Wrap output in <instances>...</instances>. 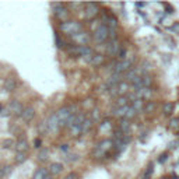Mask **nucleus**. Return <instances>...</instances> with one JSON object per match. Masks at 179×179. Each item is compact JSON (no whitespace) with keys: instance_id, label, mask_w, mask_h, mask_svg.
Returning a JSON list of instances; mask_svg holds the SVG:
<instances>
[{"instance_id":"nucleus-1","label":"nucleus","mask_w":179,"mask_h":179,"mask_svg":"<svg viewBox=\"0 0 179 179\" xmlns=\"http://www.w3.org/2000/svg\"><path fill=\"white\" fill-rule=\"evenodd\" d=\"M136 60L134 56H130V58H126L123 60L118 62L115 64V69H113V73L115 74H123V73H127L130 69H133V63Z\"/></svg>"},{"instance_id":"nucleus-2","label":"nucleus","mask_w":179,"mask_h":179,"mask_svg":"<svg viewBox=\"0 0 179 179\" xmlns=\"http://www.w3.org/2000/svg\"><path fill=\"white\" fill-rule=\"evenodd\" d=\"M60 29H62V32L73 37V35L81 32L83 25H81V23H79V21H66V23H62Z\"/></svg>"},{"instance_id":"nucleus-3","label":"nucleus","mask_w":179,"mask_h":179,"mask_svg":"<svg viewBox=\"0 0 179 179\" xmlns=\"http://www.w3.org/2000/svg\"><path fill=\"white\" fill-rule=\"evenodd\" d=\"M67 53L73 58H85V56H90V55H94L92 49L90 46H70L67 49Z\"/></svg>"},{"instance_id":"nucleus-4","label":"nucleus","mask_w":179,"mask_h":179,"mask_svg":"<svg viewBox=\"0 0 179 179\" xmlns=\"http://www.w3.org/2000/svg\"><path fill=\"white\" fill-rule=\"evenodd\" d=\"M52 7H53V14H55L59 20H62L63 23H66L67 18H69V14H70L67 8L64 7L63 4H60V3H53Z\"/></svg>"},{"instance_id":"nucleus-5","label":"nucleus","mask_w":179,"mask_h":179,"mask_svg":"<svg viewBox=\"0 0 179 179\" xmlns=\"http://www.w3.org/2000/svg\"><path fill=\"white\" fill-rule=\"evenodd\" d=\"M106 39H109V28L106 25H101L97 31L94 32V41L98 43L105 42Z\"/></svg>"},{"instance_id":"nucleus-6","label":"nucleus","mask_w":179,"mask_h":179,"mask_svg":"<svg viewBox=\"0 0 179 179\" xmlns=\"http://www.w3.org/2000/svg\"><path fill=\"white\" fill-rule=\"evenodd\" d=\"M127 91H129V84H127L126 81H122L109 90V94L113 95V97H116V95H118V97H123Z\"/></svg>"},{"instance_id":"nucleus-7","label":"nucleus","mask_w":179,"mask_h":179,"mask_svg":"<svg viewBox=\"0 0 179 179\" xmlns=\"http://www.w3.org/2000/svg\"><path fill=\"white\" fill-rule=\"evenodd\" d=\"M143 76H144V71L141 70V67H133V69H130V70L126 73L125 79H126L127 81H130V83L133 84L134 81H137L139 79H141Z\"/></svg>"},{"instance_id":"nucleus-8","label":"nucleus","mask_w":179,"mask_h":179,"mask_svg":"<svg viewBox=\"0 0 179 179\" xmlns=\"http://www.w3.org/2000/svg\"><path fill=\"white\" fill-rule=\"evenodd\" d=\"M111 147H112V141H111V140H102V141L97 146V148L94 150V156L95 157L104 156V154H105Z\"/></svg>"},{"instance_id":"nucleus-9","label":"nucleus","mask_w":179,"mask_h":179,"mask_svg":"<svg viewBox=\"0 0 179 179\" xmlns=\"http://www.w3.org/2000/svg\"><path fill=\"white\" fill-rule=\"evenodd\" d=\"M105 49L109 56H119V53H120V50H122V45L119 43L118 41H109Z\"/></svg>"},{"instance_id":"nucleus-10","label":"nucleus","mask_w":179,"mask_h":179,"mask_svg":"<svg viewBox=\"0 0 179 179\" xmlns=\"http://www.w3.org/2000/svg\"><path fill=\"white\" fill-rule=\"evenodd\" d=\"M73 41L76 43H79V46H87V43L90 42V35L87 34V32H79V34H76V35H73Z\"/></svg>"},{"instance_id":"nucleus-11","label":"nucleus","mask_w":179,"mask_h":179,"mask_svg":"<svg viewBox=\"0 0 179 179\" xmlns=\"http://www.w3.org/2000/svg\"><path fill=\"white\" fill-rule=\"evenodd\" d=\"M100 13V4L98 3H88L85 4V17L87 18H94Z\"/></svg>"},{"instance_id":"nucleus-12","label":"nucleus","mask_w":179,"mask_h":179,"mask_svg":"<svg viewBox=\"0 0 179 179\" xmlns=\"http://www.w3.org/2000/svg\"><path fill=\"white\" fill-rule=\"evenodd\" d=\"M8 111H10V113H13V115L21 116L23 112H24V106H23V104L20 102V101L14 100V101H11L10 105H8Z\"/></svg>"},{"instance_id":"nucleus-13","label":"nucleus","mask_w":179,"mask_h":179,"mask_svg":"<svg viewBox=\"0 0 179 179\" xmlns=\"http://www.w3.org/2000/svg\"><path fill=\"white\" fill-rule=\"evenodd\" d=\"M46 123H48V129H49L50 132H58L59 127H62L60 126V122H59L58 116H56V113H53V115L48 119Z\"/></svg>"},{"instance_id":"nucleus-14","label":"nucleus","mask_w":179,"mask_h":179,"mask_svg":"<svg viewBox=\"0 0 179 179\" xmlns=\"http://www.w3.org/2000/svg\"><path fill=\"white\" fill-rule=\"evenodd\" d=\"M34 116H35V109L34 108H31V106H28V108H24V112H23V115H21V118H23V120L24 122H31L32 119H34Z\"/></svg>"},{"instance_id":"nucleus-15","label":"nucleus","mask_w":179,"mask_h":179,"mask_svg":"<svg viewBox=\"0 0 179 179\" xmlns=\"http://www.w3.org/2000/svg\"><path fill=\"white\" fill-rule=\"evenodd\" d=\"M153 95V90L151 88H141L140 91L136 92V98H140V100H148Z\"/></svg>"},{"instance_id":"nucleus-16","label":"nucleus","mask_w":179,"mask_h":179,"mask_svg":"<svg viewBox=\"0 0 179 179\" xmlns=\"http://www.w3.org/2000/svg\"><path fill=\"white\" fill-rule=\"evenodd\" d=\"M144 106H146L144 100H140V98H134V100L132 101V108H133L136 112L144 111Z\"/></svg>"},{"instance_id":"nucleus-17","label":"nucleus","mask_w":179,"mask_h":179,"mask_svg":"<svg viewBox=\"0 0 179 179\" xmlns=\"http://www.w3.org/2000/svg\"><path fill=\"white\" fill-rule=\"evenodd\" d=\"M105 62V56L101 55V53H94V56H92L91 62H90V64H92V66H101V64Z\"/></svg>"},{"instance_id":"nucleus-18","label":"nucleus","mask_w":179,"mask_h":179,"mask_svg":"<svg viewBox=\"0 0 179 179\" xmlns=\"http://www.w3.org/2000/svg\"><path fill=\"white\" fill-rule=\"evenodd\" d=\"M16 151L17 153H27L28 151V141L25 139L18 140L16 144Z\"/></svg>"},{"instance_id":"nucleus-19","label":"nucleus","mask_w":179,"mask_h":179,"mask_svg":"<svg viewBox=\"0 0 179 179\" xmlns=\"http://www.w3.org/2000/svg\"><path fill=\"white\" fill-rule=\"evenodd\" d=\"M127 104H129V97H126V95L118 97L115 101V106L113 108H125V106H127Z\"/></svg>"},{"instance_id":"nucleus-20","label":"nucleus","mask_w":179,"mask_h":179,"mask_svg":"<svg viewBox=\"0 0 179 179\" xmlns=\"http://www.w3.org/2000/svg\"><path fill=\"white\" fill-rule=\"evenodd\" d=\"M16 87H17V83H16V80L14 79H6L4 84H3V88H4L6 91H8V92L14 91Z\"/></svg>"},{"instance_id":"nucleus-21","label":"nucleus","mask_w":179,"mask_h":179,"mask_svg":"<svg viewBox=\"0 0 179 179\" xmlns=\"http://www.w3.org/2000/svg\"><path fill=\"white\" fill-rule=\"evenodd\" d=\"M63 171V165L60 162H52L49 166V172L52 175H59L60 172Z\"/></svg>"},{"instance_id":"nucleus-22","label":"nucleus","mask_w":179,"mask_h":179,"mask_svg":"<svg viewBox=\"0 0 179 179\" xmlns=\"http://www.w3.org/2000/svg\"><path fill=\"white\" fill-rule=\"evenodd\" d=\"M46 176H49L46 169L45 168H38L37 171L34 172V175H32V179H46Z\"/></svg>"},{"instance_id":"nucleus-23","label":"nucleus","mask_w":179,"mask_h":179,"mask_svg":"<svg viewBox=\"0 0 179 179\" xmlns=\"http://www.w3.org/2000/svg\"><path fill=\"white\" fill-rule=\"evenodd\" d=\"M119 130H120L122 133H125V134H129V132H130V122L127 120V119H122L120 125H119Z\"/></svg>"},{"instance_id":"nucleus-24","label":"nucleus","mask_w":179,"mask_h":179,"mask_svg":"<svg viewBox=\"0 0 179 179\" xmlns=\"http://www.w3.org/2000/svg\"><path fill=\"white\" fill-rule=\"evenodd\" d=\"M129 108H130V105L125 106V108H113L112 109V113L115 116H119V118H123L125 119V115H126V112L129 111Z\"/></svg>"},{"instance_id":"nucleus-25","label":"nucleus","mask_w":179,"mask_h":179,"mask_svg":"<svg viewBox=\"0 0 179 179\" xmlns=\"http://www.w3.org/2000/svg\"><path fill=\"white\" fill-rule=\"evenodd\" d=\"M174 111H175V104L174 102H165L162 105L164 115H171V113H174Z\"/></svg>"},{"instance_id":"nucleus-26","label":"nucleus","mask_w":179,"mask_h":179,"mask_svg":"<svg viewBox=\"0 0 179 179\" xmlns=\"http://www.w3.org/2000/svg\"><path fill=\"white\" fill-rule=\"evenodd\" d=\"M92 125H94V122H92V120H91V119H90V118H87V119H85V122H84V123L81 125V133H83V134L88 133L90 130H91Z\"/></svg>"},{"instance_id":"nucleus-27","label":"nucleus","mask_w":179,"mask_h":179,"mask_svg":"<svg viewBox=\"0 0 179 179\" xmlns=\"http://www.w3.org/2000/svg\"><path fill=\"white\" fill-rule=\"evenodd\" d=\"M141 84L144 88H150L151 84H153V77L148 76V74H144V76L141 77Z\"/></svg>"},{"instance_id":"nucleus-28","label":"nucleus","mask_w":179,"mask_h":179,"mask_svg":"<svg viewBox=\"0 0 179 179\" xmlns=\"http://www.w3.org/2000/svg\"><path fill=\"white\" fill-rule=\"evenodd\" d=\"M156 108H157L156 101H148V102L146 104V106H144V112L146 113H151V112L156 111Z\"/></svg>"},{"instance_id":"nucleus-29","label":"nucleus","mask_w":179,"mask_h":179,"mask_svg":"<svg viewBox=\"0 0 179 179\" xmlns=\"http://www.w3.org/2000/svg\"><path fill=\"white\" fill-rule=\"evenodd\" d=\"M27 153H16V158H14V161H16L17 164H23L24 161H27Z\"/></svg>"},{"instance_id":"nucleus-30","label":"nucleus","mask_w":179,"mask_h":179,"mask_svg":"<svg viewBox=\"0 0 179 179\" xmlns=\"http://www.w3.org/2000/svg\"><path fill=\"white\" fill-rule=\"evenodd\" d=\"M81 125L80 126H73V127H70V136H73V137H79V136H81Z\"/></svg>"},{"instance_id":"nucleus-31","label":"nucleus","mask_w":179,"mask_h":179,"mask_svg":"<svg viewBox=\"0 0 179 179\" xmlns=\"http://www.w3.org/2000/svg\"><path fill=\"white\" fill-rule=\"evenodd\" d=\"M48 156H49V151L46 150V148H42V150L38 153V161H41V162H43V161L48 160Z\"/></svg>"},{"instance_id":"nucleus-32","label":"nucleus","mask_w":179,"mask_h":179,"mask_svg":"<svg viewBox=\"0 0 179 179\" xmlns=\"http://www.w3.org/2000/svg\"><path fill=\"white\" fill-rule=\"evenodd\" d=\"M90 119H91L92 122H98L101 119V112L98 111V109H94V111L91 112V118Z\"/></svg>"},{"instance_id":"nucleus-33","label":"nucleus","mask_w":179,"mask_h":179,"mask_svg":"<svg viewBox=\"0 0 179 179\" xmlns=\"http://www.w3.org/2000/svg\"><path fill=\"white\" fill-rule=\"evenodd\" d=\"M153 172H154V166L150 165L147 169H146L144 175H143V179H151V175H153Z\"/></svg>"},{"instance_id":"nucleus-34","label":"nucleus","mask_w":179,"mask_h":179,"mask_svg":"<svg viewBox=\"0 0 179 179\" xmlns=\"http://www.w3.org/2000/svg\"><path fill=\"white\" fill-rule=\"evenodd\" d=\"M137 115V112L134 111V109L132 108V105H130V108H129V111L126 112V115H125V119H127V120H129V119H132V118H134V116Z\"/></svg>"},{"instance_id":"nucleus-35","label":"nucleus","mask_w":179,"mask_h":179,"mask_svg":"<svg viewBox=\"0 0 179 179\" xmlns=\"http://www.w3.org/2000/svg\"><path fill=\"white\" fill-rule=\"evenodd\" d=\"M13 146H14V141L11 139H7V140H4V141L2 143L3 148H10V147H13Z\"/></svg>"},{"instance_id":"nucleus-36","label":"nucleus","mask_w":179,"mask_h":179,"mask_svg":"<svg viewBox=\"0 0 179 179\" xmlns=\"http://www.w3.org/2000/svg\"><path fill=\"white\" fill-rule=\"evenodd\" d=\"M171 127L172 129H179V118H175V119H172L171 120Z\"/></svg>"},{"instance_id":"nucleus-37","label":"nucleus","mask_w":179,"mask_h":179,"mask_svg":"<svg viewBox=\"0 0 179 179\" xmlns=\"http://www.w3.org/2000/svg\"><path fill=\"white\" fill-rule=\"evenodd\" d=\"M64 179H79V175H77L76 172H70Z\"/></svg>"},{"instance_id":"nucleus-38","label":"nucleus","mask_w":179,"mask_h":179,"mask_svg":"<svg viewBox=\"0 0 179 179\" xmlns=\"http://www.w3.org/2000/svg\"><path fill=\"white\" fill-rule=\"evenodd\" d=\"M3 174H4V176H6V175H8V174H10V172H11V166H3Z\"/></svg>"},{"instance_id":"nucleus-39","label":"nucleus","mask_w":179,"mask_h":179,"mask_svg":"<svg viewBox=\"0 0 179 179\" xmlns=\"http://www.w3.org/2000/svg\"><path fill=\"white\" fill-rule=\"evenodd\" d=\"M172 31H174L175 34H179V23H175L174 25H172Z\"/></svg>"},{"instance_id":"nucleus-40","label":"nucleus","mask_w":179,"mask_h":179,"mask_svg":"<svg viewBox=\"0 0 179 179\" xmlns=\"http://www.w3.org/2000/svg\"><path fill=\"white\" fill-rule=\"evenodd\" d=\"M41 144H42V141H41V139H35V140H34V147L39 148V147H41Z\"/></svg>"},{"instance_id":"nucleus-41","label":"nucleus","mask_w":179,"mask_h":179,"mask_svg":"<svg viewBox=\"0 0 179 179\" xmlns=\"http://www.w3.org/2000/svg\"><path fill=\"white\" fill-rule=\"evenodd\" d=\"M166 157H168V154H162V156H161L160 158H158V161H160V162H165V161H166Z\"/></svg>"},{"instance_id":"nucleus-42","label":"nucleus","mask_w":179,"mask_h":179,"mask_svg":"<svg viewBox=\"0 0 179 179\" xmlns=\"http://www.w3.org/2000/svg\"><path fill=\"white\" fill-rule=\"evenodd\" d=\"M66 160H67V161H76V160H77V156H67Z\"/></svg>"},{"instance_id":"nucleus-43","label":"nucleus","mask_w":179,"mask_h":179,"mask_svg":"<svg viewBox=\"0 0 179 179\" xmlns=\"http://www.w3.org/2000/svg\"><path fill=\"white\" fill-rule=\"evenodd\" d=\"M60 150H67V144H63V146H60Z\"/></svg>"},{"instance_id":"nucleus-44","label":"nucleus","mask_w":179,"mask_h":179,"mask_svg":"<svg viewBox=\"0 0 179 179\" xmlns=\"http://www.w3.org/2000/svg\"><path fill=\"white\" fill-rule=\"evenodd\" d=\"M3 176H4V174H3V169L0 168V178H3Z\"/></svg>"},{"instance_id":"nucleus-45","label":"nucleus","mask_w":179,"mask_h":179,"mask_svg":"<svg viewBox=\"0 0 179 179\" xmlns=\"http://www.w3.org/2000/svg\"><path fill=\"white\" fill-rule=\"evenodd\" d=\"M4 111V109H3V106H2V104H0V115H2V112Z\"/></svg>"},{"instance_id":"nucleus-46","label":"nucleus","mask_w":179,"mask_h":179,"mask_svg":"<svg viewBox=\"0 0 179 179\" xmlns=\"http://www.w3.org/2000/svg\"><path fill=\"white\" fill-rule=\"evenodd\" d=\"M46 179H52V178H50V176H46Z\"/></svg>"}]
</instances>
